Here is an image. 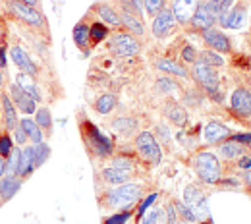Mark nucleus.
<instances>
[{
  "instance_id": "nucleus-1",
  "label": "nucleus",
  "mask_w": 251,
  "mask_h": 224,
  "mask_svg": "<svg viewBox=\"0 0 251 224\" xmlns=\"http://www.w3.org/2000/svg\"><path fill=\"white\" fill-rule=\"evenodd\" d=\"M141 197V188L137 184H120L116 190L106 195V205L112 209L129 211Z\"/></svg>"
},
{
  "instance_id": "nucleus-2",
  "label": "nucleus",
  "mask_w": 251,
  "mask_h": 224,
  "mask_svg": "<svg viewBox=\"0 0 251 224\" xmlns=\"http://www.w3.org/2000/svg\"><path fill=\"white\" fill-rule=\"evenodd\" d=\"M195 172L201 182L205 184H217L220 180V162L213 153H199L195 157Z\"/></svg>"
},
{
  "instance_id": "nucleus-3",
  "label": "nucleus",
  "mask_w": 251,
  "mask_h": 224,
  "mask_svg": "<svg viewBox=\"0 0 251 224\" xmlns=\"http://www.w3.org/2000/svg\"><path fill=\"white\" fill-rule=\"evenodd\" d=\"M8 10L18 18L22 20L24 24H27L33 29H43L45 27V18L43 14L27 4H22V2H16V0H8Z\"/></svg>"
},
{
  "instance_id": "nucleus-4",
  "label": "nucleus",
  "mask_w": 251,
  "mask_h": 224,
  "mask_svg": "<svg viewBox=\"0 0 251 224\" xmlns=\"http://www.w3.org/2000/svg\"><path fill=\"white\" fill-rule=\"evenodd\" d=\"M135 147H137V151L141 153V157L147 160V162H151L153 166L160 164L162 153H160L158 141L155 139L153 133H149V131H141V133L137 135V139H135Z\"/></svg>"
},
{
  "instance_id": "nucleus-5",
  "label": "nucleus",
  "mask_w": 251,
  "mask_h": 224,
  "mask_svg": "<svg viewBox=\"0 0 251 224\" xmlns=\"http://www.w3.org/2000/svg\"><path fill=\"white\" fill-rule=\"evenodd\" d=\"M191 77L207 93H213V91L219 89V74H217V70L211 68V66L203 64V62H199V60L195 62L193 70H191Z\"/></svg>"
},
{
  "instance_id": "nucleus-6",
  "label": "nucleus",
  "mask_w": 251,
  "mask_h": 224,
  "mask_svg": "<svg viewBox=\"0 0 251 224\" xmlns=\"http://www.w3.org/2000/svg\"><path fill=\"white\" fill-rule=\"evenodd\" d=\"M85 139H87V143H91L93 151L99 157H106L112 153V141L106 135H102L93 124H85Z\"/></svg>"
},
{
  "instance_id": "nucleus-7",
  "label": "nucleus",
  "mask_w": 251,
  "mask_h": 224,
  "mask_svg": "<svg viewBox=\"0 0 251 224\" xmlns=\"http://www.w3.org/2000/svg\"><path fill=\"white\" fill-rule=\"evenodd\" d=\"M110 47H112V52L118 54V56H133L139 52V43L127 35V33H116L110 41Z\"/></svg>"
},
{
  "instance_id": "nucleus-8",
  "label": "nucleus",
  "mask_w": 251,
  "mask_h": 224,
  "mask_svg": "<svg viewBox=\"0 0 251 224\" xmlns=\"http://www.w3.org/2000/svg\"><path fill=\"white\" fill-rule=\"evenodd\" d=\"M8 95L12 99V102L16 104V108L20 110V112H24V114H31L37 110V106H35V100H33L31 97L27 95L16 81H12L10 83V87H8Z\"/></svg>"
},
{
  "instance_id": "nucleus-9",
  "label": "nucleus",
  "mask_w": 251,
  "mask_h": 224,
  "mask_svg": "<svg viewBox=\"0 0 251 224\" xmlns=\"http://www.w3.org/2000/svg\"><path fill=\"white\" fill-rule=\"evenodd\" d=\"M230 106L232 110L242 116V118H251V93L246 87H238L232 91L230 97Z\"/></svg>"
},
{
  "instance_id": "nucleus-10",
  "label": "nucleus",
  "mask_w": 251,
  "mask_h": 224,
  "mask_svg": "<svg viewBox=\"0 0 251 224\" xmlns=\"http://www.w3.org/2000/svg\"><path fill=\"white\" fill-rule=\"evenodd\" d=\"M203 41L215 52H232V45H230L228 37L219 29H215V27H209V29L203 31Z\"/></svg>"
},
{
  "instance_id": "nucleus-11",
  "label": "nucleus",
  "mask_w": 251,
  "mask_h": 224,
  "mask_svg": "<svg viewBox=\"0 0 251 224\" xmlns=\"http://www.w3.org/2000/svg\"><path fill=\"white\" fill-rule=\"evenodd\" d=\"M219 22L220 25L226 27V29H240L248 22V10L244 6H232Z\"/></svg>"
},
{
  "instance_id": "nucleus-12",
  "label": "nucleus",
  "mask_w": 251,
  "mask_h": 224,
  "mask_svg": "<svg viewBox=\"0 0 251 224\" xmlns=\"http://www.w3.org/2000/svg\"><path fill=\"white\" fill-rule=\"evenodd\" d=\"M199 4H201V0H176V2H174V8H172L174 18H176L180 24L186 25V24L191 22V18H193V14L197 12Z\"/></svg>"
},
{
  "instance_id": "nucleus-13",
  "label": "nucleus",
  "mask_w": 251,
  "mask_h": 224,
  "mask_svg": "<svg viewBox=\"0 0 251 224\" xmlns=\"http://www.w3.org/2000/svg\"><path fill=\"white\" fill-rule=\"evenodd\" d=\"M174 22H176V18H174V12L170 8L160 10L153 20V35L155 37H166V33H170V29L174 27Z\"/></svg>"
},
{
  "instance_id": "nucleus-14",
  "label": "nucleus",
  "mask_w": 251,
  "mask_h": 224,
  "mask_svg": "<svg viewBox=\"0 0 251 224\" xmlns=\"http://www.w3.org/2000/svg\"><path fill=\"white\" fill-rule=\"evenodd\" d=\"M10 54H12L14 64L20 68V72L29 74V75H35V74H37V66L33 64L31 56H29V54H27V52H25L22 47H12Z\"/></svg>"
},
{
  "instance_id": "nucleus-15",
  "label": "nucleus",
  "mask_w": 251,
  "mask_h": 224,
  "mask_svg": "<svg viewBox=\"0 0 251 224\" xmlns=\"http://www.w3.org/2000/svg\"><path fill=\"white\" fill-rule=\"evenodd\" d=\"M217 20H215V16L209 12V8H207V4L203 2V4H199V8H197V12L193 14V18H191V25L195 27V29H199V31H205V29H209V27H213V24H215Z\"/></svg>"
},
{
  "instance_id": "nucleus-16",
  "label": "nucleus",
  "mask_w": 251,
  "mask_h": 224,
  "mask_svg": "<svg viewBox=\"0 0 251 224\" xmlns=\"http://www.w3.org/2000/svg\"><path fill=\"white\" fill-rule=\"evenodd\" d=\"M2 97V110H4V126L6 129L14 131V129L20 126V120H18V112H16V104L12 102V99L8 93H4Z\"/></svg>"
},
{
  "instance_id": "nucleus-17",
  "label": "nucleus",
  "mask_w": 251,
  "mask_h": 224,
  "mask_svg": "<svg viewBox=\"0 0 251 224\" xmlns=\"http://www.w3.org/2000/svg\"><path fill=\"white\" fill-rule=\"evenodd\" d=\"M22 184H24V180L20 176H4V178H0V197L4 201H10L16 193L20 192Z\"/></svg>"
},
{
  "instance_id": "nucleus-18",
  "label": "nucleus",
  "mask_w": 251,
  "mask_h": 224,
  "mask_svg": "<svg viewBox=\"0 0 251 224\" xmlns=\"http://www.w3.org/2000/svg\"><path fill=\"white\" fill-rule=\"evenodd\" d=\"M230 135H232L230 128L224 126V124H220V122H211V124H207V128H205V139H207L209 143H220V141L228 139Z\"/></svg>"
},
{
  "instance_id": "nucleus-19",
  "label": "nucleus",
  "mask_w": 251,
  "mask_h": 224,
  "mask_svg": "<svg viewBox=\"0 0 251 224\" xmlns=\"http://www.w3.org/2000/svg\"><path fill=\"white\" fill-rule=\"evenodd\" d=\"M120 22L124 24L126 27L129 29V31L133 33V35H143V24H141V18L131 10V8H126L124 12H122V16H120Z\"/></svg>"
},
{
  "instance_id": "nucleus-20",
  "label": "nucleus",
  "mask_w": 251,
  "mask_h": 224,
  "mask_svg": "<svg viewBox=\"0 0 251 224\" xmlns=\"http://www.w3.org/2000/svg\"><path fill=\"white\" fill-rule=\"evenodd\" d=\"M35 170V157H33V147H24L22 149V157H20V170L18 176L20 178H27Z\"/></svg>"
},
{
  "instance_id": "nucleus-21",
  "label": "nucleus",
  "mask_w": 251,
  "mask_h": 224,
  "mask_svg": "<svg viewBox=\"0 0 251 224\" xmlns=\"http://www.w3.org/2000/svg\"><path fill=\"white\" fill-rule=\"evenodd\" d=\"M27 95L31 97L35 102H39L43 97H41V91L37 89V83H35V79H33L29 74H24V72H20V75H18V81H16Z\"/></svg>"
},
{
  "instance_id": "nucleus-22",
  "label": "nucleus",
  "mask_w": 251,
  "mask_h": 224,
  "mask_svg": "<svg viewBox=\"0 0 251 224\" xmlns=\"http://www.w3.org/2000/svg\"><path fill=\"white\" fill-rule=\"evenodd\" d=\"M97 14L100 16V20H102L104 24H108V25H112V27L122 25L120 16H118V14H116V10H114V8H110L108 4H99V6H97Z\"/></svg>"
},
{
  "instance_id": "nucleus-23",
  "label": "nucleus",
  "mask_w": 251,
  "mask_h": 224,
  "mask_svg": "<svg viewBox=\"0 0 251 224\" xmlns=\"http://www.w3.org/2000/svg\"><path fill=\"white\" fill-rule=\"evenodd\" d=\"M20 126L24 128L25 135H27V139H31L33 145L43 141V129L37 126L35 120H31V118H24V120H20Z\"/></svg>"
},
{
  "instance_id": "nucleus-24",
  "label": "nucleus",
  "mask_w": 251,
  "mask_h": 224,
  "mask_svg": "<svg viewBox=\"0 0 251 224\" xmlns=\"http://www.w3.org/2000/svg\"><path fill=\"white\" fill-rule=\"evenodd\" d=\"M102 178H104L108 184H118V186H120V184H127L129 172L110 166V168H104V170H102Z\"/></svg>"
},
{
  "instance_id": "nucleus-25",
  "label": "nucleus",
  "mask_w": 251,
  "mask_h": 224,
  "mask_svg": "<svg viewBox=\"0 0 251 224\" xmlns=\"http://www.w3.org/2000/svg\"><path fill=\"white\" fill-rule=\"evenodd\" d=\"M155 66H157L158 70H162V72H168V74H174V75H180V77H186L188 75V70L184 66L176 64L170 58H158L157 62H155Z\"/></svg>"
},
{
  "instance_id": "nucleus-26",
  "label": "nucleus",
  "mask_w": 251,
  "mask_h": 224,
  "mask_svg": "<svg viewBox=\"0 0 251 224\" xmlns=\"http://www.w3.org/2000/svg\"><path fill=\"white\" fill-rule=\"evenodd\" d=\"M35 122H37L39 128L43 129V133H45V131H47V133L52 131V114H50V110H49L47 106L35 110Z\"/></svg>"
},
{
  "instance_id": "nucleus-27",
  "label": "nucleus",
  "mask_w": 251,
  "mask_h": 224,
  "mask_svg": "<svg viewBox=\"0 0 251 224\" xmlns=\"http://www.w3.org/2000/svg\"><path fill=\"white\" fill-rule=\"evenodd\" d=\"M244 155V145L242 143H236V141H228V143H222L220 145V157L222 159H238Z\"/></svg>"
},
{
  "instance_id": "nucleus-28",
  "label": "nucleus",
  "mask_w": 251,
  "mask_h": 224,
  "mask_svg": "<svg viewBox=\"0 0 251 224\" xmlns=\"http://www.w3.org/2000/svg\"><path fill=\"white\" fill-rule=\"evenodd\" d=\"M74 43H75L79 49H83V50L89 47V43H91L89 25H85V24H77V25L74 27Z\"/></svg>"
},
{
  "instance_id": "nucleus-29",
  "label": "nucleus",
  "mask_w": 251,
  "mask_h": 224,
  "mask_svg": "<svg viewBox=\"0 0 251 224\" xmlns=\"http://www.w3.org/2000/svg\"><path fill=\"white\" fill-rule=\"evenodd\" d=\"M166 116H168L174 124H186V122H188V112H186L180 104H176V102L166 104Z\"/></svg>"
},
{
  "instance_id": "nucleus-30",
  "label": "nucleus",
  "mask_w": 251,
  "mask_h": 224,
  "mask_svg": "<svg viewBox=\"0 0 251 224\" xmlns=\"http://www.w3.org/2000/svg\"><path fill=\"white\" fill-rule=\"evenodd\" d=\"M114 106H116V97L112 95V93H104V95H100L99 99H97V102H95V108H97L99 114H108Z\"/></svg>"
},
{
  "instance_id": "nucleus-31",
  "label": "nucleus",
  "mask_w": 251,
  "mask_h": 224,
  "mask_svg": "<svg viewBox=\"0 0 251 224\" xmlns=\"http://www.w3.org/2000/svg\"><path fill=\"white\" fill-rule=\"evenodd\" d=\"M112 128L116 129L118 133L129 135L133 129L137 128V120H135V118H127V116H124V118H116V120L112 122Z\"/></svg>"
},
{
  "instance_id": "nucleus-32",
  "label": "nucleus",
  "mask_w": 251,
  "mask_h": 224,
  "mask_svg": "<svg viewBox=\"0 0 251 224\" xmlns=\"http://www.w3.org/2000/svg\"><path fill=\"white\" fill-rule=\"evenodd\" d=\"M20 157H22V149H12L10 157L6 159V176H18L20 170Z\"/></svg>"
},
{
  "instance_id": "nucleus-33",
  "label": "nucleus",
  "mask_w": 251,
  "mask_h": 224,
  "mask_svg": "<svg viewBox=\"0 0 251 224\" xmlns=\"http://www.w3.org/2000/svg\"><path fill=\"white\" fill-rule=\"evenodd\" d=\"M49 155H50V149H49V145L47 143H35L33 145V157H35V168L37 166H43L47 159H49Z\"/></svg>"
},
{
  "instance_id": "nucleus-34",
  "label": "nucleus",
  "mask_w": 251,
  "mask_h": 224,
  "mask_svg": "<svg viewBox=\"0 0 251 224\" xmlns=\"http://www.w3.org/2000/svg\"><path fill=\"white\" fill-rule=\"evenodd\" d=\"M199 62H203V64H207V66H224V58L222 56H219L215 50H203L201 52V56H199Z\"/></svg>"
},
{
  "instance_id": "nucleus-35",
  "label": "nucleus",
  "mask_w": 251,
  "mask_h": 224,
  "mask_svg": "<svg viewBox=\"0 0 251 224\" xmlns=\"http://www.w3.org/2000/svg\"><path fill=\"white\" fill-rule=\"evenodd\" d=\"M89 37H91V41L95 43H100L102 39H106L108 37V27L104 25V24H93L91 27H89Z\"/></svg>"
},
{
  "instance_id": "nucleus-36",
  "label": "nucleus",
  "mask_w": 251,
  "mask_h": 224,
  "mask_svg": "<svg viewBox=\"0 0 251 224\" xmlns=\"http://www.w3.org/2000/svg\"><path fill=\"white\" fill-rule=\"evenodd\" d=\"M203 195H201V190H197V186H188L186 192H184V203L186 205H195L197 201H201Z\"/></svg>"
},
{
  "instance_id": "nucleus-37",
  "label": "nucleus",
  "mask_w": 251,
  "mask_h": 224,
  "mask_svg": "<svg viewBox=\"0 0 251 224\" xmlns=\"http://www.w3.org/2000/svg\"><path fill=\"white\" fill-rule=\"evenodd\" d=\"M12 149H14L12 137H10L8 133H2V135H0V157H2V159H8L10 153H12Z\"/></svg>"
},
{
  "instance_id": "nucleus-38",
  "label": "nucleus",
  "mask_w": 251,
  "mask_h": 224,
  "mask_svg": "<svg viewBox=\"0 0 251 224\" xmlns=\"http://www.w3.org/2000/svg\"><path fill=\"white\" fill-rule=\"evenodd\" d=\"M174 209L180 213V217H182V221H186V223H195L197 219H195V215H193V211L189 209V205L186 203H174Z\"/></svg>"
},
{
  "instance_id": "nucleus-39",
  "label": "nucleus",
  "mask_w": 251,
  "mask_h": 224,
  "mask_svg": "<svg viewBox=\"0 0 251 224\" xmlns=\"http://www.w3.org/2000/svg\"><path fill=\"white\" fill-rule=\"evenodd\" d=\"M143 8L147 10L149 16H157L160 10H164V0H143Z\"/></svg>"
},
{
  "instance_id": "nucleus-40",
  "label": "nucleus",
  "mask_w": 251,
  "mask_h": 224,
  "mask_svg": "<svg viewBox=\"0 0 251 224\" xmlns=\"http://www.w3.org/2000/svg\"><path fill=\"white\" fill-rule=\"evenodd\" d=\"M157 85H158V89L164 91V93H170V91L178 89V85H176V81H174L172 77H160L157 81Z\"/></svg>"
},
{
  "instance_id": "nucleus-41",
  "label": "nucleus",
  "mask_w": 251,
  "mask_h": 224,
  "mask_svg": "<svg viewBox=\"0 0 251 224\" xmlns=\"http://www.w3.org/2000/svg\"><path fill=\"white\" fill-rule=\"evenodd\" d=\"M129 219H131V211H122V213H118L114 217H108L106 224H126Z\"/></svg>"
},
{
  "instance_id": "nucleus-42",
  "label": "nucleus",
  "mask_w": 251,
  "mask_h": 224,
  "mask_svg": "<svg viewBox=\"0 0 251 224\" xmlns=\"http://www.w3.org/2000/svg\"><path fill=\"white\" fill-rule=\"evenodd\" d=\"M157 197H158L157 193H151V195H149V197H147V199L141 203V207H139V213H137V219H141V217L147 213V209H149V207H151V205L157 201Z\"/></svg>"
},
{
  "instance_id": "nucleus-43",
  "label": "nucleus",
  "mask_w": 251,
  "mask_h": 224,
  "mask_svg": "<svg viewBox=\"0 0 251 224\" xmlns=\"http://www.w3.org/2000/svg\"><path fill=\"white\" fill-rule=\"evenodd\" d=\"M112 166H114V168H120V170H127V172H129L133 164H131V160L127 159V157H116V159H114V162H112Z\"/></svg>"
},
{
  "instance_id": "nucleus-44",
  "label": "nucleus",
  "mask_w": 251,
  "mask_h": 224,
  "mask_svg": "<svg viewBox=\"0 0 251 224\" xmlns=\"http://www.w3.org/2000/svg\"><path fill=\"white\" fill-rule=\"evenodd\" d=\"M182 58H184L186 62H197V52H195V49L186 45L184 50H182Z\"/></svg>"
},
{
  "instance_id": "nucleus-45",
  "label": "nucleus",
  "mask_w": 251,
  "mask_h": 224,
  "mask_svg": "<svg viewBox=\"0 0 251 224\" xmlns=\"http://www.w3.org/2000/svg\"><path fill=\"white\" fill-rule=\"evenodd\" d=\"M141 224H158V213L157 211H149L147 215L141 217Z\"/></svg>"
},
{
  "instance_id": "nucleus-46",
  "label": "nucleus",
  "mask_w": 251,
  "mask_h": 224,
  "mask_svg": "<svg viewBox=\"0 0 251 224\" xmlns=\"http://www.w3.org/2000/svg\"><path fill=\"white\" fill-rule=\"evenodd\" d=\"M230 139L236 141V143L248 145V143H251V133H236V135H230Z\"/></svg>"
},
{
  "instance_id": "nucleus-47",
  "label": "nucleus",
  "mask_w": 251,
  "mask_h": 224,
  "mask_svg": "<svg viewBox=\"0 0 251 224\" xmlns=\"http://www.w3.org/2000/svg\"><path fill=\"white\" fill-rule=\"evenodd\" d=\"M14 131H16V143H18V145H25V143H27V135H25L24 128H22V126H18Z\"/></svg>"
},
{
  "instance_id": "nucleus-48",
  "label": "nucleus",
  "mask_w": 251,
  "mask_h": 224,
  "mask_svg": "<svg viewBox=\"0 0 251 224\" xmlns=\"http://www.w3.org/2000/svg\"><path fill=\"white\" fill-rule=\"evenodd\" d=\"M127 2H129L131 10L141 18V16H143V0H127Z\"/></svg>"
},
{
  "instance_id": "nucleus-49",
  "label": "nucleus",
  "mask_w": 251,
  "mask_h": 224,
  "mask_svg": "<svg viewBox=\"0 0 251 224\" xmlns=\"http://www.w3.org/2000/svg\"><path fill=\"white\" fill-rule=\"evenodd\" d=\"M238 166L244 168V170H250L251 168V155H244L242 159L238 160Z\"/></svg>"
},
{
  "instance_id": "nucleus-50",
  "label": "nucleus",
  "mask_w": 251,
  "mask_h": 224,
  "mask_svg": "<svg viewBox=\"0 0 251 224\" xmlns=\"http://www.w3.org/2000/svg\"><path fill=\"white\" fill-rule=\"evenodd\" d=\"M168 224H176V209H174V205H168Z\"/></svg>"
},
{
  "instance_id": "nucleus-51",
  "label": "nucleus",
  "mask_w": 251,
  "mask_h": 224,
  "mask_svg": "<svg viewBox=\"0 0 251 224\" xmlns=\"http://www.w3.org/2000/svg\"><path fill=\"white\" fill-rule=\"evenodd\" d=\"M6 64H8V60H6V49L0 47V68H6Z\"/></svg>"
},
{
  "instance_id": "nucleus-52",
  "label": "nucleus",
  "mask_w": 251,
  "mask_h": 224,
  "mask_svg": "<svg viewBox=\"0 0 251 224\" xmlns=\"http://www.w3.org/2000/svg\"><path fill=\"white\" fill-rule=\"evenodd\" d=\"M4 176H6V159L0 157V178H4Z\"/></svg>"
},
{
  "instance_id": "nucleus-53",
  "label": "nucleus",
  "mask_w": 251,
  "mask_h": 224,
  "mask_svg": "<svg viewBox=\"0 0 251 224\" xmlns=\"http://www.w3.org/2000/svg\"><path fill=\"white\" fill-rule=\"evenodd\" d=\"M16 2H22V4H27V6H33V8H35V6L39 4V0H16Z\"/></svg>"
},
{
  "instance_id": "nucleus-54",
  "label": "nucleus",
  "mask_w": 251,
  "mask_h": 224,
  "mask_svg": "<svg viewBox=\"0 0 251 224\" xmlns=\"http://www.w3.org/2000/svg\"><path fill=\"white\" fill-rule=\"evenodd\" d=\"M244 180H246V184L251 188V168L250 170H246V174H244Z\"/></svg>"
},
{
  "instance_id": "nucleus-55",
  "label": "nucleus",
  "mask_w": 251,
  "mask_h": 224,
  "mask_svg": "<svg viewBox=\"0 0 251 224\" xmlns=\"http://www.w3.org/2000/svg\"><path fill=\"white\" fill-rule=\"evenodd\" d=\"M2 83H4V81H2V74H0V85H2Z\"/></svg>"
}]
</instances>
